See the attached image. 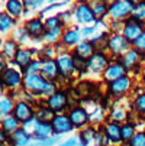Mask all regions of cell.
<instances>
[{"label":"cell","instance_id":"1","mask_svg":"<svg viewBox=\"0 0 145 146\" xmlns=\"http://www.w3.org/2000/svg\"><path fill=\"white\" fill-rule=\"evenodd\" d=\"M129 48H132V44L119 32H113L109 36L108 42V54L112 59H119L123 54H125Z\"/></svg>","mask_w":145,"mask_h":146},{"label":"cell","instance_id":"2","mask_svg":"<svg viewBox=\"0 0 145 146\" xmlns=\"http://www.w3.org/2000/svg\"><path fill=\"white\" fill-rule=\"evenodd\" d=\"M134 87V80L128 74L108 84V94L113 98H120Z\"/></svg>","mask_w":145,"mask_h":146},{"label":"cell","instance_id":"3","mask_svg":"<svg viewBox=\"0 0 145 146\" xmlns=\"http://www.w3.org/2000/svg\"><path fill=\"white\" fill-rule=\"evenodd\" d=\"M57 65H58V71H59V78L64 81H70L76 72L74 68V61H73V54L70 52H64L59 54L57 56Z\"/></svg>","mask_w":145,"mask_h":146},{"label":"cell","instance_id":"4","mask_svg":"<svg viewBox=\"0 0 145 146\" xmlns=\"http://www.w3.org/2000/svg\"><path fill=\"white\" fill-rule=\"evenodd\" d=\"M112 58L109 56L108 52L96 51L89 59H87V72L92 74H102L106 70V67L110 64Z\"/></svg>","mask_w":145,"mask_h":146},{"label":"cell","instance_id":"5","mask_svg":"<svg viewBox=\"0 0 145 146\" xmlns=\"http://www.w3.org/2000/svg\"><path fill=\"white\" fill-rule=\"evenodd\" d=\"M134 5L129 0H115V2L109 6V15L113 20H125L132 15Z\"/></svg>","mask_w":145,"mask_h":146},{"label":"cell","instance_id":"6","mask_svg":"<svg viewBox=\"0 0 145 146\" xmlns=\"http://www.w3.org/2000/svg\"><path fill=\"white\" fill-rule=\"evenodd\" d=\"M47 106L55 113V114H59L63 113L64 110H67L70 107V100H68V94L63 90H58L55 91L52 96L48 97L47 100Z\"/></svg>","mask_w":145,"mask_h":146},{"label":"cell","instance_id":"7","mask_svg":"<svg viewBox=\"0 0 145 146\" xmlns=\"http://www.w3.org/2000/svg\"><path fill=\"white\" fill-rule=\"evenodd\" d=\"M119 61L122 62V65L125 67L126 72L136 70V68L141 65V62H145L142 52H139V51L135 49V48H129L125 54L119 58Z\"/></svg>","mask_w":145,"mask_h":146},{"label":"cell","instance_id":"8","mask_svg":"<svg viewBox=\"0 0 145 146\" xmlns=\"http://www.w3.org/2000/svg\"><path fill=\"white\" fill-rule=\"evenodd\" d=\"M74 16L77 19V23H80V25H90V23H94L97 20L92 7H90V5L84 3V2L77 3V6L74 9Z\"/></svg>","mask_w":145,"mask_h":146},{"label":"cell","instance_id":"9","mask_svg":"<svg viewBox=\"0 0 145 146\" xmlns=\"http://www.w3.org/2000/svg\"><path fill=\"white\" fill-rule=\"evenodd\" d=\"M123 75H126V70L122 65V62L119 59H112L110 64L106 67V70L102 72L103 81H106L108 84L115 81V80H118V78H120V77H123Z\"/></svg>","mask_w":145,"mask_h":146},{"label":"cell","instance_id":"10","mask_svg":"<svg viewBox=\"0 0 145 146\" xmlns=\"http://www.w3.org/2000/svg\"><path fill=\"white\" fill-rule=\"evenodd\" d=\"M68 117L73 123V126L77 127V129H81L87 126V123L90 121V116H89V111L86 110L84 106H74L70 109L68 111Z\"/></svg>","mask_w":145,"mask_h":146},{"label":"cell","instance_id":"11","mask_svg":"<svg viewBox=\"0 0 145 146\" xmlns=\"http://www.w3.org/2000/svg\"><path fill=\"white\" fill-rule=\"evenodd\" d=\"M144 31H145V29H144V22H139V20H135V19L131 17L129 20H126V22L123 23L122 35L132 44Z\"/></svg>","mask_w":145,"mask_h":146},{"label":"cell","instance_id":"12","mask_svg":"<svg viewBox=\"0 0 145 146\" xmlns=\"http://www.w3.org/2000/svg\"><path fill=\"white\" fill-rule=\"evenodd\" d=\"M51 124H52V130L55 135H65L68 132H71L74 129L73 126V123L68 117V114H63V113H59V114H55L54 119L51 120Z\"/></svg>","mask_w":145,"mask_h":146},{"label":"cell","instance_id":"13","mask_svg":"<svg viewBox=\"0 0 145 146\" xmlns=\"http://www.w3.org/2000/svg\"><path fill=\"white\" fill-rule=\"evenodd\" d=\"M39 74L42 75L45 80H48V81H58V78H59V71H58L57 61H55L54 58H52V59H44Z\"/></svg>","mask_w":145,"mask_h":146},{"label":"cell","instance_id":"14","mask_svg":"<svg viewBox=\"0 0 145 146\" xmlns=\"http://www.w3.org/2000/svg\"><path fill=\"white\" fill-rule=\"evenodd\" d=\"M13 113H15L16 120H17V121H22V123H25V121H28L29 119L33 117V110H32V107L29 106V104H26L25 101L17 103L16 106H15V109H13Z\"/></svg>","mask_w":145,"mask_h":146},{"label":"cell","instance_id":"15","mask_svg":"<svg viewBox=\"0 0 145 146\" xmlns=\"http://www.w3.org/2000/svg\"><path fill=\"white\" fill-rule=\"evenodd\" d=\"M61 42L65 48H76L80 42H81V33L78 29H67L63 33V38H61Z\"/></svg>","mask_w":145,"mask_h":146},{"label":"cell","instance_id":"16","mask_svg":"<svg viewBox=\"0 0 145 146\" xmlns=\"http://www.w3.org/2000/svg\"><path fill=\"white\" fill-rule=\"evenodd\" d=\"M25 31L32 36V38H41L44 36L47 29H45V23L41 22V19H32L26 23L25 26Z\"/></svg>","mask_w":145,"mask_h":146},{"label":"cell","instance_id":"17","mask_svg":"<svg viewBox=\"0 0 145 146\" xmlns=\"http://www.w3.org/2000/svg\"><path fill=\"white\" fill-rule=\"evenodd\" d=\"M105 129V133L108 136V139L112 143H120L122 142V136H120V126L116 121H109L106 123V126L103 127Z\"/></svg>","mask_w":145,"mask_h":146},{"label":"cell","instance_id":"18","mask_svg":"<svg viewBox=\"0 0 145 146\" xmlns=\"http://www.w3.org/2000/svg\"><path fill=\"white\" fill-rule=\"evenodd\" d=\"M94 52H96V49H94V46H93V44L90 42V40H81V42L74 48L73 54L77 55V56L84 58V59H89Z\"/></svg>","mask_w":145,"mask_h":146},{"label":"cell","instance_id":"19","mask_svg":"<svg viewBox=\"0 0 145 146\" xmlns=\"http://www.w3.org/2000/svg\"><path fill=\"white\" fill-rule=\"evenodd\" d=\"M2 80L5 82V86L7 87H17L20 84V81H22V77H20V74L12 68H6V71L2 74Z\"/></svg>","mask_w":145,"mask_h":146},{"label":"cell","instance_id":"20","mask_svg":"<svg viewBox=\"0 0 145 146\" xmlns=\"http://www.w3.org/2000/svg\"><path fill=\"white\" fill-rule=\"evenodd\" d=\"M51 133H54L51 121H39L38 120L36 126H35V130H33L35 137L36 139H44V137L51 136Z\"/></svg>","mask_w":145,"mask_h":146},{"label":"cell","instance_id":"21","mask_svg":"<svg viewBox=\"0 0 145 146\" xmlns=\"http://www.w3.org/2000/svg\"><path fill=\"white\" fill-rule=\"evenodd\" d=\"M15 62L22 70H25L32 62V54H31V51H28V49H17L16 56H15Z\"/></svg>","mask_w":145,"mask_h":146},{"label":"cell","instance_id":"22","mask_svg":"<svg viewBox=\"0 0 145 146\" xmlns=\"http://www.w3.org/2000/svg\"><path fill=\"white\" fill-rule=\"evenodd\" d=\"M12 140L16 146H26L29 143L31 137H29V135L25 129H17L12 133Z\"/></svg>","mask_w":145,"mask_h":146},{"label":"cell","instance_id":"23","mask_svg":"<svg viewBox=\"0 0 145 146\" xmlns=\"http://www.w3.org/2000/svg\"><path fill=\"white\" fill-rule=\"evenodd\" d=\"M23 2L20 0H9L7 5H6V9L9 12V15H12L13 17H17L23 13Z\"/></svg>","mask_w":145,"mask_h":146},{"label":"cell","instance_id":"24","mask_svg":"<svg viewBox=\"0 0 145 146\" xmlns=\"http://www.w3.org/2000/svg\"><path fill=\"white\" fill-rule=\"evenodd\" d=\"M136 132H135V126L132 123H123L122 126H120V136H122V142H128L129 143V140L134 137V135H135Z\"/></svg>","mask_w":145,"mask_h":146},{"label":"cell","instance_id":"25","mask_svg":"<svg viewBox=\"0 0 145 146\" xmlns=\"http://www.w3.org/2000/svg\"><path fill=\"white\" fill-rule=\"evenodd\" d=\"M61 38H63V26H61V28H57V29L47 31L45 35H44V39L47 40L48 44H57Z\"/></svg>","mask_w":145,"mask_h":146},{"label":"cell","instance_id":"26","mask_svg":"<svg viewBox=\"0 0 145 146\" xmlns=\"http://www.w3.org/2000/svg\"><path fill=\"white\" fill-rule=\"evenodd\" d=\"M132 106H134L135 113H138V114H145V93L136 94V96L134 97Z\"/></svg>","mask_w":145,"mask_h":146},{"label":"cell","instance_id":"27","mask_svg":"<svg viewBox=\"0 0 145 146\" xmlns=\"http://www.w3.org/2000/svg\"><path fill=\"white\" fill-rule=\"evenodd\" d=\"M73 61H74V68H76V72L77 74H86L87 72V59L81 58V56H77L73 54Z\"/></svg>","mask_w":145,"mask_h":146},{"label":"cell","instance_id":"28","mask_svg":"<svg viewBox=\"0 0 145 146\" xmlns=\"http://www.w3.org/2000/svg\"><path fill=\"white\" fill-rule=\"evenodd\" d=\"M78 136H80L81 142L84 143V146H86V145H89V143H92V142L94 140L96 129H94V127H86V129L81 130V133H80Z\"/></svg>","mask_w":145,"mask_h":146},{"label":"cell","instance_id":"29","mask_svg":"<svg viewBox=\"0 0 145 146\" xmlns=\"http://www.w3.org/2000/svg\"><path fill=\"white\" fill-rule=\"evenodd\" d=\"M54 116H55V113L47 106V107H41L39 110H38V113H36V119L39 120V121H51L52 119H54Z\"/></svg>","mask_w":145,"mask_h":146},{"label":"cell","instance_id":"30","mask_svg":"<svg viewBox=\"0 0 145 146\" xmlns=\"http://www.w3.org/2000/svg\"><path fill=\"white\" fill-rule=\"evenodd\" d=\"M59 140H61L59 135H54V136H48L44 139H36L32 145L33 146H52L55 143H59Z\"/></svg>","mask_w":145,"mask_h":146},{"label":"cell","instance_id":"31","mask_svg":"<svg viewBox=\"0 0 145 146\" xmlns=\"http://www.w3.org/2000/svg\"><path fill=\"white\" fill-rule=\"evenodd\" d=\"M16 52H17L16 42H15V40H7V42L5 44V48H3V55L6 58H9V59H15Z\"/></svg>","mask_w":145,"mask_h":146},{"label":"cell","instance_id":"32","mask_svg":"<svg viewBox=\"0 0 145 146\" xmlns=\"http://www.w3.org/2000/svg\"><path fill=\"white\" fill-rule=\"evenodd\" d=\"M15 25V20L12 16L6 13H0V31H9Z\"/></svg>","mask_w":145,"mask_h":146},{"label":"cell","instance_id":"33","mask_svg":"<svg viewBox=\"0 0 145 146\" xmlns=\"http://www.w3.org/2000/svg\"><path fill=\"white\" fill-rule=\"evenodd\" d=\"M2 126L6 133H13L15 130H17V120L16 117H6L2 123Z\"/></svg>","mask_w":145,"mask_h":146},{"label":"cell","instance_id":"34","mask_svg":"<svg viewBox=\"0 0 145 146\" xmlns=\"http://www.w3.org/2000/svg\"><path fill=\"white\" fill-rule=\"evenodd\" d=\"M131 17L135 19V20H139V22H144V20H145V2L139 3V5H136L134 7Z\"/></svg>","mask_w":145,"mask_h":146},{"label":"cell","instance_id":"35","mask_svg":"<svg viewBox=\"0 0 145 146\" xmlns=\"http://www.w3.org/2000/svg\"><path fill=\"white\" fill-rule=\"evenodd\" d=\"M63 26V22H61V17L59 15L57 16H51L45 20V29L47 31H51V29H57V28H61Z\"/></svg>","mask_w":145,"mask_h":146},{"label":"cell","instance_id":"36","mask_svg":"<svg viewBox=\"0 0 145 146\" xmlns=\"http://www.w3.org/2000/svg\"><path fill=\"white\" fill-rule=\"evenodd\" d=\"M13 109H15V104L10 98H2L0 100V116L9 114Z\"/></svg>","mask_w":145,"mask_h":146},{"label":"cell","instance_id":"37","mask_svg":"<svg viewBox=\"0 0 145 146\" xmlns=\"http://www.w3.org/2000/svg\"><path fill=\"white\" fill-rule=\"evenodd\" d=\"M125 117H126V111L123 110V109H112V111H110V120L112 121H116V123H119V121H123L125 120Z\"/></svg>","mask_w":145,"mask_h":146},{"label":"cell","instance_id":"38","mask_svg":"<svg viewBox=\"0 0 145 146\" xmlns=\"http://www.w3.org/2000/svg\"><path fill=\"white\" fill-rule=\"evenodd\" d=\"M129 146H145V132H136L129 140Z\"/></svg>","mask_w":145,"mask_h":146},{"label":"cell","instance_id":"39","mask_svg":"<svg viewBox=\"0 0 145 146\" xmlns=\"http://www.w3.org/2000/svg\"><path fill=\"white\" fill-rule=\"evenodd\" d=\"M41 67H42V61H32L31 64L23 70V72L26 75H29V74H38L41 71Z\"/></svg>","mask_w":145,"mask_h":146},{"label":"cell","instance_id":"40","mask_svg":"<svg viewBox=\"0 0 145 146\" xmlns=\"http://www.w3.org/2000/svg\"><path fill=\"white\" fill-rule=\"evenodd\" d=\"M132 48H135V49H138L139 52H145V31L134 40L132 42Z\"/></svg>","mask_w":145,"mask_h":146},{"label":"cell","instance_id":"41","mask_svg":"<svg viewBox=\"0 0 145 146\" xmlns=\"http://www.w3.org/2000/svg\"><path fill=\"white\" fill-rule=\"evenodd\" d=\"M58 146H84V143L81 142V139H80L78 135H76V136H71L70 139L64 140L63 143H59Z\"/></svg>","mask_w":145,"mask_h":146},{"label":"cell","instance_id":"42","mask_svg":"<svg viewBox=\"0 0 145 146\" xmlns=\"http://www.w3.org/2000/svg\"><path fill=\"white\" fill-rule=\"evenodd\" d=\"M41 2L42 0H23V5L28 6V7H36L41 5Z\"/></svg>","mask_w":145,"mask_h":146},{"label":"cell","instance_id":"43","mask_svg":"<svg viewBox=\"0 0 145 146\" xmlns=\"http://www.w3.org/2000/svg\"><path fill=\"white\" fill-rule=\"evenodd\" d=\"M5 71H6V62H5L3 56H0V75H2Z\"/></svg>","mask_w":145,"mask_h":146},{"label":"cell","instance_id":"44","mask_svg":"<svg viewBox=\"0 0 145 146\" xmlns=\"http://www.w3.org/2000/svg\"><path fill=\"white\" fill-rule=\"evenodd\" d=\"M129 2H131L134 6H136V5H139V3H144L145 0H129Z\"/></svg>","mask_w":145,"mask_h":146},{"label":"cell","instance_id":"45","mask_svg":"<svg viewBox=\"0 0 145 146\" xmlns=\"http://www.w3.org/2000/svg\"><path fill=\"white\" fill-rule=\"evenodd\" d=\"M6 140V136H5V132H2V130H0V143H2V142H5Z\"/></svg>","mask_w":145,"mask_h":146},{"label":"cell","instance_id":"46","mask_svg":"<svg viewBox=\"0 0 145 146\" xmlns=\"http://www.w3.org/2000/svg\"><path fill=\"white\" fill-rule=\"evenodd\" d=\"M3 86H5V82H3L2 78H0V94H2V91H3Z\"/></svg>","mask_w":145,"mask_h":146},{"label":"cell","instance_id":"47","mask_svg":"<svg viewBox=\"0 0 145 146\" xmlns=\"http://www.w3.org/2000/svg\"><path fill=\"white\" fill-rule=\"evenodd\" d=\"M142 55H144V61H145V52H144V54H142Z\"/></svg>","mask_w":145,"mask_h":146}]
</instances>
